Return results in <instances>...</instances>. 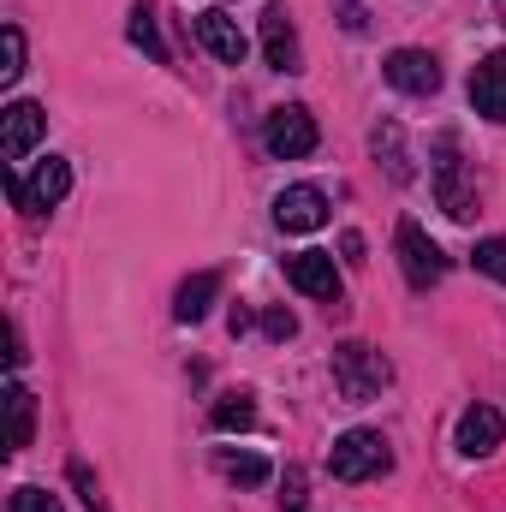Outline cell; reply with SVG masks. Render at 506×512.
<instances>
[{
    "mask_svg": "<svg viewBox=\"0 0 506 512\" xmlns=\"http://www.w3.org/2000/svg\"><path fill=\"white\" fill-rule=\"evenodd\" d=\"M387 358H381L376 346H364V340H346L340 352H334V387H340V399L346 405H370L381 387H387Z\"/></svg>",
    "mask_w": 506,
    "mask_h": 512,
    "instance_id": "obj_1",
    "label": "cell"
},
{
    "mask_svg": "<svg viewBox=\"0 0 506 512\" xmlns=\"http://www.w3.org/2000/svg\"><path fill=\"white\" fill-rule=\"evenodd\" d=\"M387 465H393V447H387L381 429H346V435L334 441V453H328V471H334L340 483H370Z\"/></svg>",
    "mask_w": 506,
    "mask_h": 512,
    "instance_id": "obj_2",
    "label": "cell"
},
{
    "mask_svg": "<svg viewBox=\"0 0 506 512\" xmlns=\"http://www.w3.org/2000/svg\"><path fill=\"white\" fill-rule=\"evenodd\" d=\"M393 251H399V268H405V280L417 286V292H429L441 274H447V256L441 245L417 227V221H399V233H393Z\"/></svg>",
    "mask_w": 506,
    "mask_h": 512,
    "instance_id": "obj_3",
    "label": "cell"
},
{
    "mask_svg": "<svg viewBox=\"0 0 506 512\" xmlns=\"http://www.w3.org/2000/svg\"><path fill=\"white\" fill-rule=\"evenodd\" d=\"M316 120H310V108H274L268 114V126H262V149L274 155V161H304L310 149H316Z\"/></svg>",
    "mask_w": 506,
    "mask_h": 512,
    "instance_id": "obj_4",
    "label": "cell"
},
{
    "mask_svg": "<svg viewBox=\"0 0 506 512\" xmlns=\"http://www.w3.org/2000/svg\"><path fill=\"white\" fill-rule=\"evenodd\" d=\"M381 72H387V84L405 90V96H435V90H441V66H435V54H423V48H393V54L381 60Z\"/></svg>",
    "mask_w": 506,
    "mask_h": 512,
    "instance_id": "obj_5",
    "label": "cell"
},
{
    "mask_svg": "<svg viewBox=\"0 0 506 512\" xmlns=\"http://www.w3.org/2000/svg\"><path fill=\"white\" fill-rule=\"evenodd\" d=\"M286 280L304 292V298H322V304H340V268L328 251H298L286 256Z\"/></svg>",
    "mask_w": 506,
    "mask_h": 512,
    "instance_id": "obj_6",
    "label": "cell"
},
{
    "mask_svg": "<svg viewBox=\"0 0 506 512\" xmlns=\"http://www.w3.org/2000/svg\"><path fill=\"white\" fill-rule=\"evenodd\" d=\"M435 149H441V161H435L441 209H447L453 221H471V215H477V191H471V185H465V173H459V143H453V137H441Z\"/></svg>",
    "mask_w": 506,
    "mask_h": 512,
    "instance_id": "obj_7",
    "label": "cell"
},
{
    "mask_svg": "<svg viewBox=\"0 0 506 512\" xmlns=\"http://www.w3.org/2000/svg\"><path fill=\"white\" fill-rule=\"evenodd\" d=\"M274 221H280L286 233H316V227L328 221V197H322L316 185H286V191L274 197Z\"/></svg>",
    "mask_w": 506,
    "mask_h": 512,
    "instance_id": "obj_8",
    "label": "cell"
},
{
    "mask_svg": "<svg viewBox=\"0 0 506 512\" xmlns=\"http://www.w3.org/2000/svg\"><path fill=\"white\" fill-rule=\"evenodd\" d=\"M506 435V417L495 411V405H471L465 417H459V435H453V447L465 453V459H489L495 447H501Z\"/></svg>",
    "mask_w": 506,
    "mask_h": 512,
    "instance_id": "obj_9",
    "label": "cell"
},
{
    "mask_svg": "<svg viewBox=\"0 0 506 512\" xmlns=\"http://www.w3.org/2000/svg\"><path fill=\"white\" fill-rule=\"evenodd\" d=\"M197 42H203L221 66H245V54H251V36H245L227 12H203V18H197Z\"/></svg>",
    "mask_w": 506,
    "mask_h": 512,
    "instance_id": "obj_10",
    "label": "cell"
},
{
    "mask_svg": "<svg viewBox=\"0 0 506 512\" xmlns=\"http://www.w3.org/2000/svg\"><path fill=\"white\" fill-rule=\"evenodd\" d=\"M471 108L483 120H506V48H495L489 60H477V72H471Z\"/></svg>",
    "mask_w": 506,
    "mask_h": 512,
    "instance_id": "obj_11",
    "label": "cell"
},
{
    "mask_svg": "<svg viewBox=\"0 0 506 512\" xmlns=\"http://www.w3.org/2000/svg\"><path fill=\"white\" fill-rule=\"evenodd\" d=\"M48 131V114L36 108V102H12L6 114H0V137H6V161H24L30 149H36V137Z\"/></svg>",
    "mask_w": 506,
    "mask_h": 512,
    "instance_id": "obj_12",
    "label": "cell"
},
{
    "mask_svg": "<svg viewBox=\"0 0 506 512\" xmlns=\"http://www.w3.org/2000/svg\"><path fill=\"white\" fill-rule=\"evenodd\" d=\"M262 54L274 72H298V30H292V12L286 6H268L262 12Z\"/></svg>",
    "mask_w": 506,
    "mask_h": 512,
    "instance_id": "obj_13",
    "label": "cell"
},
{
    "mask_svg": "<svg viewBox=\"0 0 506 512\" xmlns=\"http://www.w3.org/2000/svg\"><path fill=\"white\" fill-rule=\"evenodd\" d=\"M30 435H36V393H30L24 382H12L6 387V447L24 453Z\"/></svg>",
    "mask_w": 506,
    "mask_h": 512,
    "instance_id": "obj_14",
    "label": "cell"
},
{
    "mask_svg": "<svg viewBox=\"0 0 506 512\" xmlns=\"http://www.w3.org/2000/svg\"><path fill=\"white\" fill-rule=\"evenodd\" d=\"M66 191H72V167H66L60 155H48V161H36V179H30V209L42 215V209H54V203H66Z\"/></svg>",
    "mask_w": 506,
    "mask_h": 512,
    "instance_id": "obj_15",
    "label": "cell"
},
{
    "mask_svg": "<svg viewBox=\"0 0 506 512\" xmlns=\"http://www.w3.org/2000/svg\"><path fill=\"white\" fill-rule=\"evenodd\" d=\"M215 298H221V274H215V268H203V274H191V280L179 286L173 316H179V322H203V316L215 310Z\"/></svg>",
    "mask_w": 506,
    "mask_h": 512,
    "instance_id": "obj_16",
    "label": "cell"
},
{
    "mask_svg": "<svg viewBox=\"0 0 506 512\" xmlns=\"http://www.w3.org/2000/svg\"><path fill=\"white\" fill-rule=\"evenodd\" d=\"M215 465H221V477L227 483H239V489H262L274 471H268V459H256V453H233V447H221L215 453Z\"/></svg>",
    "mask_w": 506,
    "mask_h": 512,
    "instance_id": "obj_17",
    "label": "cell"
},
{
    "mask_svg": "<svg viewBox=\"0 0 506 512\" xmlns=\"http://www.w3.org/2000/svg\"><path fill=\"white\" fill-rule=\"evenodd\" d=\"M209 423H215V429H227V435H233V429H251L256 405L245 399V393H221V399H215V411H209Z\"/></svg>",
    "mask_w": 506,
    "mask_h": 512,
    "instance_id": "obj_18",
    "label": "cell"
},
{
    "mask_svg": "<svg viewBox=\"0 0 506 512\" xmlns=\"http://www.w3.org/2000/svg\"><path fill=\"white\" fill-rule=\"evenodd\" d=\"M131 42H137L149 60H167V42H161V30H155V6H149V0L131 6Z\"/></svg>",
    "mask_w": 506,
    "mask_h": 512,
    "instance_id": "obj_19",
    "label": "cell"
},
{
    "mask_svg": "<svg viewBox=\"0 0 506 512\" xmlns=\"http://www.w3.org/2000/svg\"><path fill=\"white\" fill-rule=\"evenodd\" d=\"M18 72H24V30L6 24L0 30V84H18Z\"/></svg>",
    "mask_w": 506,
    "mask_h": 512,
    "instance_id": "obj_20",
    "label": "cell"
},
{
    "mask_svg": "<svg viewBox=\"0 0 506 512\" xmlns=\"http://www.w3.org/2000/svg\"><path fill=\"white\" fill-rule=\"evenodd\" d=\"M471 262H477V274H489V280H501L506 286V239H477Z\"/></svg>",
    "mask_w": 506,
    "mask_h": 512,
    "instance_id": "obj_21",
    "label": "cell"
},
{
    "mask_svg": "<svg viewBox=\"0 0 506 512\" xmlns=\"http://www.w3.org/2000/svg\"><path fill=\"white\" fill-rule=\"evenodd\" d=\"M12 512H60V501H54L48 489H18V495H12Z\"/></svg>",
    "mask_w": 506,
    "mask_h": 512,
    "instance_id": "obj_22",
    "label": "cell"
},
{
    "mask_svg": "<svg viewBox=\"0 0 506 512\" xmlns=\"http://www.w3.org/2000/svg\"><path fill=\"white\" fill-rule=\"evenodd\" d=\"M262 334H268V340H292V334H298V316H292V310H268V316H262Z\"/></svg>",
    "mask_w": 506,
    "mask_h": 512,
    "instance_id": "obj_23",
    "label": "cell"
},
{
    "mask_svg": "<svg viewBox=\"0 0 506 512\" xmlns=\"http://www.w3.org/2000/svg\"><path fill=\"white\" fill-rule=\"evenodd\" d=\"M280 507L304 512V477H298V471H286V495H280Z\"/></svg>",
    "mask_w": 506,
    "mask_h": 512,
    "instance_id": "obj_24",
    "label": "cell"
},
{
    "mask_svg": "<svg viewBox=\"0 0 506 512\" xmlns=\"http://www.w3.org/2000/svg\"><path fill=\"white\" fill-rule=\"evenodd\" d=\"M72 483L84 489V501H90V512H102V495H96V483H90V471H84V465H72Z\"/></svg>",
    "mask_w": 506,
    "mask_h": 512,
    "instance_id": "obj_25",
    "label": "cell"
}]
</instances>
